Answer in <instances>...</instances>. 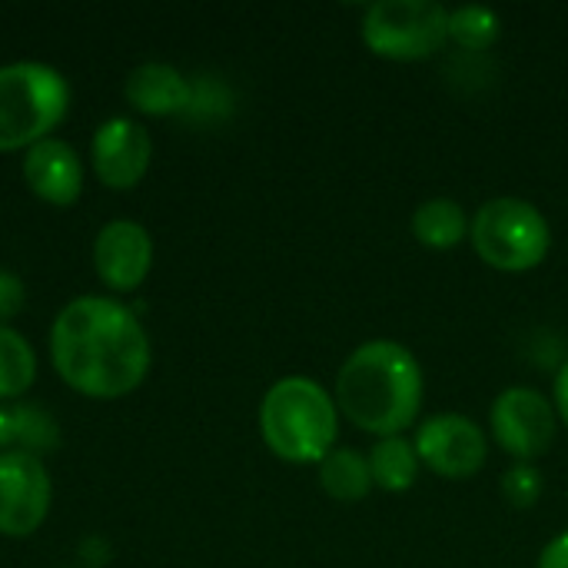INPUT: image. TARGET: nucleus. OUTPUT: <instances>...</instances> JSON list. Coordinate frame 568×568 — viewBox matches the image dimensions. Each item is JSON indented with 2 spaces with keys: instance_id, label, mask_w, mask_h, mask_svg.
<instances>
[{
  "instance_id": "obj_18",
  "label": "nucleus",
  "mask_w": 568,
  "mask_h": 568,
  "mask_svg": "<svg viewBox=\"0 0 568 568\" xmlns=\"http://www.w3.org/2000/svg\"><path fill=\"white\" fill-rule=\"evenodd\" d=\"M37 379V356L30 343L10 329L0 326V399H17L23 396Z\"/></svg>"
},
{
  "instance_id": "obj_12",
  "label": "nucleus",
  "mask_w": 568,
  "mask_h": 568,
  "mask_svg": "<svg viewBox=\"0 0 568 568\" xmlns=\"http://www.w3.org/2000/svg\"><path fill=\"white\" fill-rule=\"evenodd\" d=\"M23 180L40 200L53 206H70L83 190V163L70 143L47 136L27 150Z\"/></svg>"
},
{
  "instance_id": "obj_4",
  "label": "nucleus",
  "mask_w": 568,
  "mask_h": 568,
  "mask_svg": "<svg viewBox=\"0 0 568 568\" xmlns=\"http://www.w3.org/2000/svg\"><path fill=\"white\" fill-rule=\"evenodd\" d=\"M469 243L496 273H532L552 250V226L532 200L496 196L473 213Z\"/></svg>"
},
{
  "instance_id": "obj_16",
  "label": "nucleus",
  "mask_w": 568,
  "mask_h": 568,
  "mask_svg": "<svg viewBox=\"0 0 568 568\" xmlns=\"http://www.w3.org/2000/svg\"><path fill=\"white\" fill-rule=\"evenodd\" d=\"M320 489L336 503H363L376 486L369 473V456L349 446H336L320 463Z\"/></svg>"
},
{
  "instance_id": "obj_22",
  "label": "nucleus",
  "mask_w": 568,
  "mask_h": 568,
  "mask_svg": "<svg viewBox=\"0 0 568 568\" xmlns=\"http://www.w3.org/2000/svg\"><path fill=\"white\" fill-rule=\"evenodd\" d=\"M552 403H556L559 423L568 426V359L559 366V373H556V383H552Z\"/></svg>"
},
{
  "instance_id": "obj_11",
  "label": "nucleus",
  "mask_w": 568,
  "mask_h": 568,
  "mask_svg": "<svg viewBox=\"0 0 568 568\" xmlns=\"http://www.w3.org/2000/svg\"><path fill=\"white\" fill-rule=\"evenodd\" d=\"M93 266L97 276L116 290V293H130L136 290L150 266H153V240L150 233L133 223V220H113L97 233L93 243Z\"/></svg>"
},
{
  "instance_id": "obj_3",
  "label": "nucleus",
  "mask_w": 568,
  "mask_h": 568,
  "mask_svg": "<svg viewBox=\"0 0 568 568\" xmlns=\"http://www.w3.org/2000/svg\"><path fill=\"white\" fill-rule=\"evenodd\" d=\"M260 436L290 466H320L339 439V406L313 376L276 379L260 403Z\"/></svg>"
},
{
  "instance_id": "obj_2",
  "label": "nucleus",
  "mask_w": 568,
  "mask_h": 568,
  "mask_svg": "<svg viewBox=\"0 0 568 568\" xmlns=\"http://www.w3.org/2000/svg\"><path fill=\"white\" fill-rule=\"evenodd\" d=\"M333 399L339 416L356 429L386 439L406 436L419 423L426 399V376L416 353L389 336L359 343L339 366Z\"/></svg>"
},
{
  "instance_id": "obj_20",
  "label": "nucleus",
  "mask_w": 568,
  "mask_h": 568,
  "mask_svg": "<svg viewBox=\"0 0 568 568\" xmlns=\"http://www.w3.org/2000/svg\"><path fill=\"white\" fill-rule=\"evenodd\" d=\"M20 306H23V283L13 273L0 270V320H10Z\"/></svg>"
},
{
  "instance_id": "obj_5",
  "label": "nucleus",
  "mask_w": 568,
  "mask_h": 568,
  "mask_svg": "<svg viewBox=\"0 0 568 568\" xmlns=\"http://www.w3.org/2000/svg\"><path fill=\"white\" fill-rule=\"evenodd\" d=\"M70 106V87L50 63L23 60L0 67V153L47 140Z\"/></svg>"
},
{
  "instance_id": "obj_17",
  "label": "nucleus",
  "mask_w": 568,
  "mask_h": 568,
  "mask_svg": "<svg viewBox=\"0 0 568 568\" xmlns=\"http://www.w3.org/2000/svg\"><path fill=\"white\" fill-rule=\"evenodd\" d=\"M503 37V17L483 3L449 7V40L463 50H489Z\"/></svg>"
},
{
  "instance_id": "obj_15",
  "label": "nucleus",
  "mask_w": 568,
  "mask_h": 568,
  "mask_svg": "<svg viewBox=\"0 0 568 568\" xmlns=\"http://www.w3.org/2000/svg\"><path fill=\"white\" fill-rule=\"evenodd\" d=\"M369 456V473H373V486L383 489V493H409L419 479V456H416V446L409 436H386V439H376L373 449L366 453Z\"/></svg>"
},
{
  "instance_id": "obj_6",
  "label": "nucleus",
  "mask_w": 568,
  "mask_h": 568,
  "mask_svg": "<svg viewBox=\"0 0 568 568\" xmlns=\"http://www.w3.org/2000/svg\"><path fill=\"white\" fill-rule=\"evenodd\" d=\"M363 43L393 63H423L449 43V7L439 0H376L359 23Z\"/></svg>"
},
{
  "instance_id": "obj_1",
  "label": "nucleus",
  "mask_w": 568,
  "mask_h": 568,
  "mask_svg": "<svg viewBox=\"0 0 568 568\" xmlns=\"http://www.w3.org/2000/svg\"><path fill=\"white\" fill-rule=\"evenodd\" d=\"M50 356L70 389L90 399H120L146 379L150 339L130 306L110 296H80L53 320Z\"/></svg>"
},
{
  "instance_id": "obj_21",
  "label": "nucleus",
  "mask_w": 568,
  "mask_h": 568,
  "mask_svg": "<svg viewBox=\"0 0 568 568\" xmlns=\"http://www.w3.org/2000/svg\"><path fill=\"white\" fill-rule=\"evenodd\" d=\"M536 568H568V529H562L559 536H552L542 546Z\"/></svg>"
},
{
  "instance_id": "obj_14",
  "label": "nucleus",
  "mask_w": 568,
  "mask_h": 568,
  "mask_svg": "<svg viewBox=\"0 0 568 568\" xmlns=\"http://www.w3.org/2000/svg\"><path fill=\"white\" fill-rule=\"evenodd\" d=\"M469 213L459 200L453 196H429L423 200L413 216H409V230L416 236L419 246L446 253L456 250L463 240H469Z\"/></svg>"
},
{
  "instance_id": "obj_8",
  "label": "nucleus",
  "mask_w": 568,
  "mask_h": 568,
  "mask_svg": "<svg viewBox=\"0 0 568 568\" xmlns=\"http://www.w3.org/2000/svg\"><path fill=\"white\" fill-rule=\"evenodd\" d=\"M413 446L423 469L449 483L473 479L489 463V433L463 413H436L423 419L413 433Z\"/></svg>"
},
{
  "instance_id": "obj_7",
  "label": "nucleus",
  "mask_w": 568,
  "mask_h": 568,
  "mask_svg": "<svg viewBox=\"0 0 568 568\" xmlns=\"http://www.w3.org/2000/svg\"><path fill=\"white\" fill-rule=\"evenodd\" d=\"M552 396L536 386H509L489 406V439L513 463H539L559 433Z\"/></svg>"
},
{
  "instance_id": "obj_13",
  "label": "nucleus",
  "mask_w": 568,
  "mask_h": 568,
  "mask_svg": "<svg viewBox=\"0 0 568 568\" xmlns=\"http://www.w3.org/2000/svg\"><path fill=\"white\" fill-rule=\"evenodd\" d=\"M123 93L140 113H150V116L183 113L193 100L186 77L170 63H140L136 70H130Z\"/></svg>"
},
{
  "instance_id": "obj_10",
  "label": "nucleus",
  "mask_w": 568,
  "mask_h": 568,
  "mask_svg": "<svg viewBox=\"0 0 568 568\" xmlns=\"http://www.w3.org/2000/svg\"><path fill=\"white\" fill-rule=\"evenodd\" d=\"M93 170L110 190H130L143 180L153 156V140L143 123L130 116H113L93 133Z\"/></svg>"
},
{
  "instance_id": "obj_9",
  "label": "nucleus",
  "mask_w": 568,
  "mask_h": 568,
  "mask_svg": "<svg viewBox=\"0 0 568 568\" xmlns=\"http://www.w3.org/2000/svg\"><path fill=\"white\" fill-rule=\"evenodd\" d=\"M50 476L33 453H0V536H33L50 513Z\"/></svg>"
},
{
  "instance_id": "obj_19",
  "label": "nucleus",
  "mask_w": 568,
  "mask_h": 568,
  "mask_svg": "<svg viewBox=\"0 0 568 568\" xmlns=\"http://www.w3.org/2000/svg\"><path fill=\"white\" fill-rule=\"evenodd\" d=\"M499 489H503V499L513 509H532L542 499V493H546V479H542L536 463H513L503 473Z\"/></svg>"
}]
</instances>
